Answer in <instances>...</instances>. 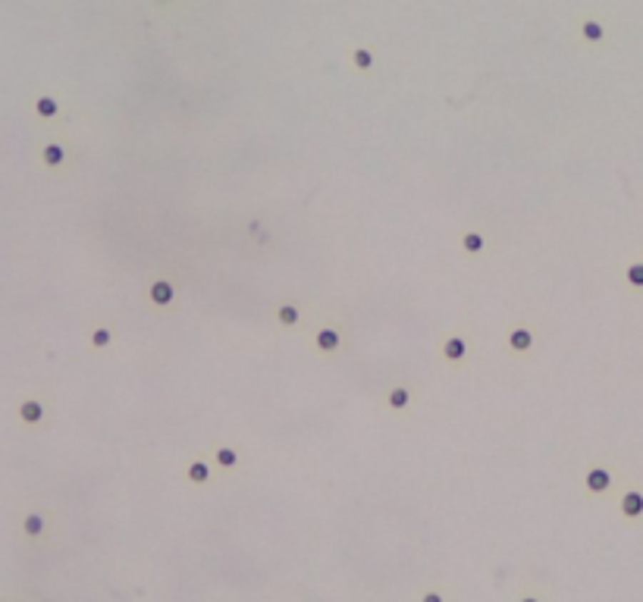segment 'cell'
<instances>
[{"instance_id": "cell-1", "label": "cell", "mask_w": 643, "mask_h": 602, "mask_svg": "<svg viewBox=\"0 0 643 602\" xmlns=\"http://www.w3.org/2000/svg\"><path fill=\"white\" fill-rule=\"evenodd\" d=\"M179 289H182V280H179V270H154L148 276L145 282V301L154 314H170L176 311V301H179Z\"/></svg>"}, {"instance_id": "cell-2", "label": "cell", "mask_w": 643, "mask_h": 602, "mask_svg": "<svg viewBox=\"0 0 643 602\" xmlns=\"http://www.w3.org/2000/svg\"><path fill=\"white\" fill-rule=\"evenodd\" d=\"M345 339H348L345 323L333 317V320H323L320 327L314 330L311 342L317 348V354H323V358H339V354H343V348H345Z\"/></svg>"}, {"instance_id": "cell-3", "label": "cell", "mask_w": 643, "mask_h": 602, "mask_svg": "<svg viewBox=\"0 0 643 602\" xmlns=\"http://www.w3.org/2000/svg\"><path fill=\"white\" fill-rule=\"evenodd\" d=\"M534 348H537V323L534 320L512 323L509 332H505V352H509V358L521 361V358H527Z\"/></svg>"}, {"instance_id": "cell-4", "label": "cell", "mask_w": 643, "mask_h": 602, "mask_svg": "<svg viewBox=\"0 0 643 602\" xmlns=\"http://www.w3.org/2000/svg\"><path fill=\"white\" fill-rule=\"evenodd\" d=\"M467 354H471V339H467V332H462V330L442 332V342H440V358H442V364H449V367H458V364L467 361Z\"/></svg>"}, {"instance_id": "cell-5", "label": "cell", "mask_w": 643, "mask_h": 602, "mask_svg": "<svg viewBox=\"0 0 643 602\" xmlns=\"http://www.w3.org/2000/svg\"><path fill=\"white\" fill-rule=\"evenodd\" d=\"M612 483H615V471H612V467H606V464H599V461L587 464V471H584V489H587V496H606L609 489H612Z\"/></svg>"}, {"instance_id": "cell-6", "label": "cell", "mask_w": 643, "mask_h": 602, "mask_svg": "<svg viewBox=\"0 0 643 602\" xmlns=\"http://www.w3.org/2000/svg\"><path fill=\"white\" fill-rule=\"evenodd\" d=\"M273 320H276V327L280 330H285V332H292V330H298L301 327V320H305V307L298 305V301H280V305L273 307Z\"/></svg>"}, {"instance_id": "cell-7", "label": "cell", "mask_w": 643, "mask_h": 602, "mask_svg": "<svg viewBox=\"0 0 643 602\" xmlns=\"http://www.w3.org/2000/svg\"><path fill=\"white\" fill-rule=\"evenodd\" d=\"M577 38H581L584 44H590V47L606 44V38H609L606 19H597V16H584V19L577 22Z\"/></svg>"}, {"instance_id": "cell-8", "label": "cell", "mask_w": 643, "mask_h": 602, "mask_svg": "<svg viewBox=\"0 0 643 602\" xmlns=\"http://www.w3.org/2000/svg\"><path fill=\"white\" fill-rule=\"evenodd\" d=\"M383 402H386V408L393 411V414H405V411L415 405V389H411L408 383H393L386 389Z\"/></svg>"}, {"instance_id": "cell-9", "label": "cell", "mask_w": 643, "mask_h": 602, "mask_svg": "<svg viewBox=\"0 0 643 602\" xmlns=\"http://www.w3.org/2000/svg\"><path fill=\"white\" fill-rule=\"evenodd\" d=\"M618 514L624 521H640L643 518V489L640 486H631L618 496Z\"/></svg>"}, {"instance_id": "cell-10", "label": "cell", "mask_w": 643, "mask_h": 602, "mask_svg": "<svg viewBox=\"0 0 643 602\" xmlns=\"http://www.w3.org/2000/svg\"><path fill=\"white\" fill-rule=\"evenodd\" d=\"M348 63H352V69H355L358 76L374 73V66H377V47H370V44H355L352 51H348Z\"/></svg>"}, {"instance_id": "cell-11", "label": "cell", "mask_w": 643, "mask_h": 602, "mask_svg": "<svg viewBox=\"0 0 643 602\" xmlns=\"http://www.w3.org/2000/svg\"><path fill=\"white\" fill-rule=\"evenodd\" d=\"M211 477H213V471H211L208 458L198 455V458H192V461H188V467H186V480L192 483V486H208Z\"/></svg>"}, {"instance_id": "cell-12", "label": "cell", "mask_w": 643, "mask_h": 602, "mask_svg": "<svg viewBox=\"0 0 643 602\" xmlns=\"http://www.w3.org/2000/svg\"><path fill=\"white\" fill-rule=\"evenodd\" d=\"M113 339H116L113 323H94L91 332H88V345L94 348V352H107V348L113 345Z\"/></svg>"}, {"instance_id": "cell-13", "label": "cell", "mask_w": 643, "mask_h": 602, "mask_svg": "<svg viewBox=\"0 0 643 602\" xmlns=\"http://www.w3.org/2000/svg\"><path fill=\"white\" fill-rule=\"evenodd\" d=\"M462 251L467 257H483L487 255V235L480 229H465L462 233Z\"/></svg>"}, {"instance_id": "cell-14", "label": "cell", "mask_w": 643, "mask_h": 602, "mask_svg": "<svg viewBox=\"0 0 643 602\" xmlns=\"http://www.w3.org/2000/svg\"><path fill=\"white\" fill-rule=\"evenodd\" d=\"M44 414H47V405L41 399H26L19 405V421L22 424H29V427H38L44 421Z\"/></svg>"}, {"instance_id": "cell-15", "label": "cell", "mask_w": 643, "mask_h": 602, "mask_svg": "<svg viewBox=\"0 0 643 602\" xmlns=\"http://www.w3.org/2000/svg\"><path fill=\"white\" fill-rule=\"evenodd\" d=\"M239 461H242V455H239V449H233V446H213V464L220 467V471H236L239 467Z\"/></svg>"}, {"instance_id": "cell-16", "label": "cell", "mask_w": 643, "mask_h": 602, "mask_svg": "<svg viewBox=\"0 0 643 602\" xmlns=\"http://www.w3.org/2000/svg\"><path fill=\"white\" fill-rule=\"evenodd\" d=\"M624 282H628L631 289H643V260H631V264L624 267Z\"/></svg>"}, {"instance_id": "cell-17", "label": "cell", "mask_w": 643, "mask_h": 602, "mask_svg": "<svg viewBox=\"0 0 643 602\" xmlns=\"http://www.w3.org/2000/svg\"><path fill=\"white\" fill-rule=\"evenodd\" d=\"M41 160H44V166H60L63 160H66V148L63 145H44Z\"/></svg>"}, {"instance_id": "cell-18", "label": "cell", "mask_w": 643, "mask_h": 602, "mask_svg": "<svg viewBox=\"0 0 643 602\" xmlns=\"http://www.w3.org/2000/svg\"><path fill=\"white\" fill-rule=\"evenodd\" d=\"M35 110H38V116H41V120H54V116L60 113V104H57L54 98H47V94H44V98H38V101H35Z\"/></svg>"}, {"instance_id": "cell-19", "label": "cell", "mask_w": 643, "mask_h": 602, "mask_svg": "<svg viewBox=\"0 0 643 602\" xmlns=\"http://www.w3.org/2000/svg\"><path fill=\"white\" fill-rule=\"evenodd\" d=\"M22 530H26L29 536H41L44 534V518H41V514H26V521H22Z\"/></svg>"}, {"instance_id": "cell-20", "label": "cell", "mask_w": 643, "mask_h": 602, "mask_svg": "<svg viewBox=\"0 0 643 602\" xmlns=\"http://www.w3.org/2000/svg\"><path fill=\"white\" fill-rule=\"evenodd\" d=\"M154 6H163V10H170V6H176V4H186V0H151Z\"/></svg>"}]
</instances>
